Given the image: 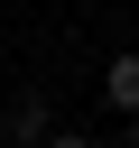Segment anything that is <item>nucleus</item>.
I'll list each match as a JSON object with an SVG mask.
<instances>
[{"label":"nucleus","mask_w":139,"mask_h":148,"mask_svg":"<svg viewBox=\"0 0 139 148\" xmlns=\"http://www.w3.org/2000/svg\"><path fill=\"white\" fill-rule=\"evenodd\" d=\"M46 139H56L46 92H9V111H0V148H46Z\"/></svg>","instance_id":"nucleus-1"},{"label":"nucleus","mask_w":139,"mask_h":148,"mask_svg":"<svg viewBox=\"0 0 139 148\" xmlns=\"http://www.w3.org/2000/svg\"><path fill=\"white\" fill-rule=\"evenodd\" d=\"M102 102L139 120V56H111V65H102Z\"/></svg>","instance_id":"nucleus-2"},{"label":"nucleus","mask_w":139,"mask_h":148,"mask_svg":"<svg viewBox=\"0 0 139 148\" xmlns=\"http://www.w3.org/2000/svg\"><path fill=\"white\" fill-rule=\"evenodd\" d=\"M46 148H93V139H83V130H56V139H46Z\"/></svg>","instance_id":"nucleus-3"},{"label":"nucleus","mask_w":139,"mask_h":148,"mask_svg":"<svg viewBox=\"0 0 139 148\" xmlns=\"http://www.w3.org/2000/svg\"><path fill=\"white\" fill-rule=\"evenodd\" d=\"M120 148H139V120H130V139H120Z\"/></svg>","instance_id":"nucleus-4"}]
</instances>
